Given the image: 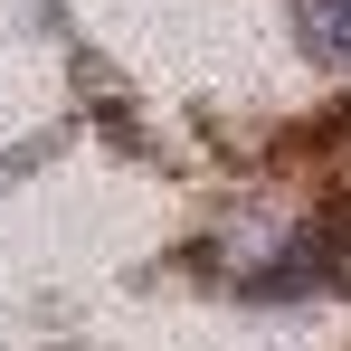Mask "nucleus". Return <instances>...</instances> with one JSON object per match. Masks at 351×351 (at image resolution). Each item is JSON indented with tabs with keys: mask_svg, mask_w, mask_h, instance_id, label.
<instances>
[{
	"mask_svg": "<svg viewBox=\"0 0 351 351\" xmlns=\"http://www.w3.org/2000/svg\"><path fill=\"white\" fill-rule=\"evenodd\" d=\"M209 266L247 294H304L342 266V219L323 199H256V209H237L219 228Z\"/></svg>",
	"mask_w": 351,
	"mask_h": 351,
	"instance_id": "nucleus-1",
	"label": "nucleus"
},
{
	"mask_svg": "<svg viewBox=\"0 0 351 351\" xmlns=\"http://www.w3.org/2000/svg\"><path fill=\"white\" fill-rule=\"evenodd\" d=\"M285 29H294V48L313 66L351 76V0H285Z\"/></svg>",
	"mask_w": 351,
	"mask_h": 351,
	"instance_id": "nucleus-2",
	"label": "nucleus"
}]
</instances>
